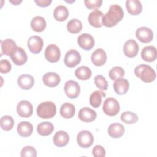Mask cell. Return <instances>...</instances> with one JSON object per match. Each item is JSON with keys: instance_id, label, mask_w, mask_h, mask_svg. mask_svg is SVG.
<instances>
[{"instance_id": "obj_22", "label": "cell", "mask_w": 157, "mask_h": 157, "mask_svg": "<svg viewBox=\"0 0 157 157\" xmlns=\"http://www.w3.org/2000/svg\"><path fill=\"white\" fill-rule=\"evenodd\" d=\"M17 82L21 89L29 90L33 86L34 78L29 74H22L18 77Z\"/></svg>"}, {"instance_id": "obj_21", "label": "cell", "mask_w": 157, "mask_h": 157, "mask_svg": "<svg viewBox=\"0 0 157 157\" xmlns=\"http://www.w3.org/2000/svg\"><path fill=\"white\" fill-rule=\"evenodd\" d=\"M129 88V83L128 80L120 78L113 83V89L115 93L119 95L124 94L127 93Z\"/></svg>"}, {"instance_id": "obj_3", "label": "cell", "mask_w": 157, "mask_h": 157, "mask_svg": "<svg viewBox=\"0 0 157 157\" xmlns=\"http://www.w3.org/2000/svg\"><path fill=\"white\" fill-rule=\"evenodd\" d=\"M56 112V105L51 101L42 102L37 107V114L41 118H52L55 115Z\"/></svg>"}, {"instance_id": "obj_41", "label": "cell", "mask_w": 157, "mask_h": 157, "mask_svg": "<svg viewBox=\"0 0 157 157\" xmlns=\"http://www.w3.org/2000/svg\"><path fill=\"white\" fill-rule=\"evenodd\" d=\"M92 153L95 157H104L105 156V150L102 146L97 145L93 148Z\"/></svg>"}, {"instance_id": "obj_1", "label": "cell", "mask_w": 157, "mask_h": 157, "mask_svg": "<svg viewBox=\"0 0 157 157\" xmlns=\"http://www.w3.org/2000/svg\"><path fill=\"white\" fill-rule=\"evenodd\" d=\"M124 12L118 4H112L110 6L108 12L104 15L102 18V25L106 27L115 26L123 18Z\"/></svg>"}, {"instance_id": "obj_23", "label": "cell", "mask_w": 157, "mask_h": 157, "mask_svg": "<svg viewBox=\"0 0 157 157\" xmlns=\"http://www.w3.org/2000/svg\"><path fill=\"white\" fill-rule=\"evenodd\" d=\"M126 7L128 12L132 15H139L142 10V5L139 0H127Z\"/></svg>"}, {"instance_id": "obj_19", "label": "cell", "mask_w": 157, "mask_h": 157, "mask_svg": "<svg viewBox=\"0 0 157 157\" xmlns=\"http://www.w3.org/2000/svg\"><path fill=\"white\" fill-rule=\"evenodd\" d=\"M96 112L89 107H83L78 112V117L83 122H91L96 118Z\"/></svg>"}, {"instance_id": "obj_11", "label": "cell", "mask_w": 157, "mask_h": 157, "mask_svg": "<svg viewBox=\"0 0 157 157\" xmlns=\"http://www.w3.org/2000/svg\"><path fill=\"white\" fill-rule=\"evenodd\" d=\"M28 47L30 52L34 54L40 53L44 45L42 39L38 36H33L28 40Z\"/></svg>"}, {"instance_id": "obj_34", "label": "cell", "mask_w": 157, "mask_h": 157, "mask_svg": "<svg viewBox=\"0 0 157 157\" xmlns=\"http://www.w3.org/2000/svg\"><path fill=\"white\" fill-rule=\"evenodd\" d=\"M120 119L122 121L126 124H133L137 121L138 116L134 112L126 111L121 113Z\"/></svg>"}, {"instance_id": "obj_29", "label": "cell", "mask_w": 157, "mask_h": 157, "mask_svg": "<svg viewBox=\"0 0 157 157\" xmlns=\"http://www.w3.org/2000/svg\"><path fill=\"white\" fill-rule=\"evenodd\" d=\"M105 93L101 90H96L90 96V105L94 108L99 107L102 103V98L105 97Z\"/></svg>"}, {"instance_id": "obj_8", "label": "cell", "mask_w": 157, "mask_h": 157, "mask_svg": "<svg viewBox=\"0 0 157 157\" xmlns=\"http://www.w3.org/2000/svg\"><path fill=\"white\" fill-rule=\"evenodd\" d=\"M61 56L60 49L55 44H50L45 50V59L50 63H56L59 61Z\"/></svg>"}, {"instance_id": "obj_10", "label": "cell", "mask_w": 157, "mask_h": 157, "mask_svg": "<svg viewBox=\"0 0 157 157\" xmlns=\"http://www.w3.org/2000/svg\"><path fill=\"white\" fill-rule=\"evenodd\" d=\"M136 36L141 42L148 43L153 39V33L150 28L142 26L136 30Z\"/></svg>"}, {"instance_id": "obj_33", "label": "cell", "mask_w": 157, "mask_h": 157, "mask_svg": "<svg viewBox=\"0 0 157 157\" xmlns=\"http://www.w3.org/2000/svg\"><path fill=\"white\" fill-rule=\"evenodd\" d=\"M82 29V23L80 20L77 18L71 20L67 24V31L72 34H77L81 31Z\"/></svg>"}, {"instance_id": "obj_2", "label": "cell", "mask_w": 157, "mask_h": 157, "mask_svg": "<svg viewBox=\"0 0 157 157\" xmlns=\"http://www.w3.org/2000/svg\"><path fill=\"white\" fill-rule=\"evenodd\" d=\"M135 75L145 83H150L156 78L155 70L149 65L140 64L134 69Z\"/></svg>"}, {"instance_id": "obj_5", "label": "cell", "mask_w": 157, "mask_h": 157, "mask_svg": "<svg viewBox=\"0 0 157 157\" xmlns=\"http://www.w3.org/2000/svg\"><path fill=\"white\" fill-rule=\"evenodd\" d=\"M94 137L91 132L83 130L78 132L77 136V142L78 145L83 148H86L92 145Z\"/></svg>"}, {"instance_id": "obj_28", "label": "cell", "mask_w": 157, "mask_h": 157, "mask_svg": "<svg viewBox=\"0 0 157 157\" xmlns=\"http://www.w3.org/2000/svg\"><path fill=\"white\" fill-rule=\"evenodd\" d=\"M32 29L36 32H42L46 28V21L44 18L40 16L34 17L31 21Z\"/></svg>"}, {"instance_id": "obj_40", "label": "cell", "mask_w": 157, "mask_h": 157, "mask_svg": "<svg viewBox=\"0 0 157 157\" xmlns=\"http://www.w3.org/2000/svg\"><path fill=\"white\" fill-rule=\"evenodd\" d=\"M11 64L7 59H1L0 61V72L2 74H6L11 70Z\"/></svg>"}, {"instance_id": "obj_16", "label": "cell", "mask_w": 157, "mask_h": 157, "mask_svg": "<svg viewBox=\"0 0 157 157\" xmlns=\"http://www.w3.org/2000/svg\"><path fill=\"white\" fill-rule=\"evenodd\" d=\"M42 81L46 86L48 87H55L59 85L61 82V78L58 74L49 72L44 74L42 77Z\"/></svg>"}, {"instance_id": "obj_9", "label": "cell", "mask_w": 157, "mask_h": 157, "mask_svg": "<svg viewBox=\"0 0 157 157\" xmlns=\"http://www.w3.org/2000/svg\"><path fill=\"white\" fill-rule=\"evenodd\" d=\"M13 63L17 66L24 64L28 59L27 55L25 51L20 47H17L10 56Z\"/></svg>"}, {"instance_id": "obj_31", "label": "cell", "mask_w": 157, "mask_h": 157, "mask_svg": "<svg viewBox=\"0 0 157 157\" xmlns=\"http://www.w3.org/2000/svg\"><path fill=\"white\" fill-rule=\"evenodd\" d=\"M54 127L52 123L48 121H44L39 123L37 127V131L39 134L47 136L50 135L53 131Z\"/></svg>"}, {"instance_id": "obj_24", "label": "cell", "mask_w": 157, "mask_h": 157, "mask_svg": "<svg viewBox=\"0 0 157 157\" xmlns=\"http://www.w3.org/2000/svg\"><path fill=\"white\" fill-rule=\"evenodd\" d=\"M33 131V126L32 124L28 121H21L18 124L17 132L18 134L23 137H27L31 135Z\"/></svg>"}, {"instance_id": "obj_35", "label": "cell", "mask_w": 157, "mask_h": 157, "mask_svg": "<svg viewBox=\"0 0 157 157\" xmlns=\"http://www.w3.org/2000/svg\"><path fill=\"white\" fill-rule=\"evenodd\" d=\"M0 124L3 130L10 131L14 125V120L11 116L4 115L1 118Z\"/></svg>"}, {"instance_id": "obj_39", "label": "cell", "mask_w": 157, "mask_h": 157, "mask_svg": "<svg viewBox=\"0 0 157 157\" xmlns=\"http://www.w3.org/2000/svg\"><path fill=\"white\" fill-rule=\"evenodd\" d=\"M84 3L86 7L90 9H97L101 6L102 0H85Z\"/></svg>"}, {"instance_id": "obj_26", "label": "cell", "mask_w": 157, "mask_h": 157, "mask_svg": "<svg viewBox=\"0 0 157 157\" xmlns=\"http://www.w3.org/2000/svg\"><path fill=\"white\" fill-rule=\"evenodd\" d=\"M1 42V54L10 56L13 50L17 47L15 41L11 39H6Z\"/></svg>"}, {"instance_id": "obj_25", "label": "cell", "mask_w": 157, "mask_h": 157, "mask_svg": "<svg viewBox=\"0 0 157 157\" xmlns=\"http://www.w3.org/2000/svg\"><path fill=\"white\" fill-rule=\"evenodd\" d=\"M124 127L118 123H112L108 128V134L113 138H120L124 133Z\"/></svg>"}, {"instance_id": "obj_7", "label": "cell", "mask_w": 157, "mask_h": 157, "mask_svg": "<svg viewBox=\"0 0 157 157\" xmlns=\"http://www.w3.org/2000/svg\"><path fill=\"white\" fill-rule=\"evenodd\" d=\"M64 92L67 96L71 99H75L78 96L80 93V87L77 82L74 80H68L64 87Z\"/></svg>"}, {"instance_id": "obj_37", "label": "cell", "mask_w": 157, "mask_h": 157, "mask_svg": "<svg viewBox=\"0 0 157 157\" xmlns=\"http://www.w3.org/2000/svg\"><path fill=\"white\" fill-rule=\"evenodd\" d=\"M94 82L96 86L102 90H107L108 88V83L106 80L105 78L102 75H97L94 79Z\"/></svg>"}, {"instance_id": "obj_42", "label": "cell", "mask_w": 157, "mask_h": 157, "mask_svg": "<svg viewBox=\"0 0 157 157\" xmlns=\"http://www.w3.org/2000/svg\"><path fill=\"white\" fill-rule=\"evenodd\" d=\"M34 2L37 4V6L44 7L48 6L52 2V0H35Z\"/></svg>"}, {"instance_id": "obj_20", "label": "cell", "mask_w": 157, "mask_h": 157, "mask_svg": "<svg viewBox=\"0 0 157 157\" xmlns=\"http://www.w3.org/2000/svg\"><path fill=\"white\" fill-rule=\"evenodd\" d=\"M69 140V134L64 131H57L53 138V144L58 147H63L66 146L68 144Z\"/></svg>"}, {"instance_id": "obj_13", "label": "cell", "mask_w": 157, "mask_h": 157, "mask_svg": "<svg viewBox=\"0 0 157 157\" xmlns=\"http://www.w3.org/2000/svg\"><path fill=\"white\" fill-rule=\"evenodd\" d=\"M17 112L21 117H29L33 114V105L28 101L22 100L17 104Z\"/></svg>"}, {"instance_id": "obj_6", "label": "cell", "mask_w": 157, "mask_h": 157, "mask_svg": "<svg viewBox=\"0 0 157 157\" xmlns=\"http://www.w3.org/2000/svg\"><path fill=\"white\" fill-rule=\"evenodd\" d=\"M81 61V56L78 51L72 49L67 52L64 58V62L68 67H74Z\"/></svg>"}, {"instance_id": "obj_4", "label": "cell", "mask_w": 157, "mask_h": 157, "mask_svg": "<svg viewBox=\"0 0 157 157\" xmlns=\"http://www.w3.org/2000/svg\"><path fill=\"white\" fill-rule=\"evenodd\" d=\"M102 110L109 116H115L120 111V104L118 101L112 97L107 98L103 104Z\"/></svg>"}, {"instance_id": "obj_43", "label": "cell", "mask_w": 157, "mask_h": 157, "mask_svg": "<svg viewBox=\"0 0 157 157\" xmlns=\"http://www.w3.org/2000/svg\"><path fill=\"white\" fill-rule=\"evenodd\" d=\"M9 2H10L11 3H13V4L16 5V4H18V3H20V2H21V1H10Z\"/></svg>"}, {"instance_id": "obj_30", "label": "cell", "mask_w": 157, "mask_h": 157, "mask_svg": "<svg viewBox=\"0 0 157 157\" xmlns=\"http://www.w3.org/2000/svg\"><path fill=\"white\" fill-rule=\"evenodd\" d=\"M75 108L71 103L66 102L61 105L60 107V114L64 118H71L75 114Z\"/></svg>"}, {"instance_id": "obj_36", "label": "cell", "mask_w": 157, "mask_h": 157, "mask_svg": "<svg viewBox=\"0 0 157 157\" xmlns=\"http://www.w3.org/2000/svg\"><path fill=\"white\" fill-rule=\"evenodd\" d=\"M124 74V71L122 67L120 66H115L109 71V75L112 80H116L120 78H123Z\"/></svg>"}, {"instance_id": "obj_12", "label": "cell", "mask_w": 157, "mask_h": 157, "mask_svg": "<svg viewBox=\"0 0 157 157\" xmlns=\"http://www.w3.org/2000/svg\"><path fill=\"white\" fill-rule=\"evenodd\" d=\"M77 43L83 50H90L94 45V39L91 35L88 33H83L78 37Z\"/></svg>"}, {"instance_id": "obj_27", "label": "cell", "mask_w": 157, "mask_h": 157, "mask_svg": "<svg viewBox=\"0 0 157 157\" xmlns=\"http://www.w3.org/2000/svg\"><path fill=\"white\" fill-rule=\"evenodd\" d=\"M68 16L69 10L67 8L63 5H59L54 9L53 17L57 21H63L67 19Z\"/></svg>"}, {"instance_id": "obj_17", "label": "cell", "mask_w": 157, "mask_h": 157, "mask_svg": "<svg viewBox=\"0 0 157 157\" xmlns=\"http://www.w3.org/2000/svg\"><path fill=\"white\" fill-rule=\"evenodd\" d=\"M103 16H104L103 13L98 9H96L92 11L89 14L88 17L89 23L92 26H94L95 28L101 27L103 25H102Z\"/></svg>"}, {"instance_id": "obj_18", "label": "cell", "mask_w": 157, "mask_h": 157, "mask_svg": "<svg viewBox=\"0 0 157 157\" xmlns=\"http://www.w3.org/2000/svg\"><path fill=\"white\" fill-rule=\"evenodd\" d=\"M141 57L143 60L147 62H152L155 61L157 57V52L156 48L152 45L144 47L141 52Z\"/></svg>"}, {"instance_id": "obj_15", "label": "cell", "mask_w": 157, "mask_h": 157, "mask_svg": "<svg viewBox=\"0 0 157 157\" xmlns=\"http://www.w3.org/2000/svg\"><path fill=\"white\" fill-rule=\"evenodd\" d=\"M91 59L95 66H101L104 65L107 61L106 53L102 48H97L91 54Z\"/></svg>"}, {"instance_id": "obj_32", "label": "cell", "mask_w": 157, "mask_h": 157, "mask_svg": "<svg viewBox=\"0 0 157 157\" xmlns=\"http://www.w3.org/2000/svg\"><path fill=\"white\" fill-rule=\"evenodd\" d=\"M75 76L80 80H86L89 79L92 74L91 69L86 66H80L77 68L75 72Z\"/></svg>"}, {"instance_id": "obj_38", "label": "cell", "mask_w": 157, "mask_h": 157, "mask_svg": "<svg viewBox=\"0 0 157 157\" xmlns=\"http://www.w3.org/2000/svg\"><path fill=\"white\" fill-rule=\"evenodd\" d=\"M20 156L22 157H25V156L36 157L37 151L32 146H26L22 148L21 151Z\"/></svg>"}, {"instance_id": "obj_14", "label": "cell", "mask_w": 157, "mask_h": 157, "mask_svg": "<svg viewBox=\"0 0 157 157\" xmlns=\"http://www.w3.org/2000/svg\"><path fill=\"white\" fill-rule=\"evenodd\" d=\"M138 52L139 45L134 40L129 39L124 43L123 46V52L126 56L129 58L135 57L137 55Z\"/></svg>"}]
</instances>
